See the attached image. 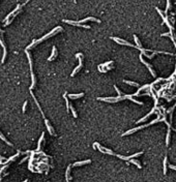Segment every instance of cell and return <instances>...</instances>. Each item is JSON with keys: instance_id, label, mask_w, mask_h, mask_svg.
Listing matches in <instances>:
<instances>
[{"instance_id": "603a6c76", "label": "cell", "mask_w": 176, "mask_h": 182, "mask_svg": "<svg viewBox=\"0 0 176 182\" xmlns=\"http://www.w3.org/2000/svg\"><path fill=\"white\" fill-rule=\"evenodd\" d=\"M169 139H170V128H168V132H167V138H166V145L167 146L169 145Z\"/></svg>"}, {"instance_id": "4316f807", "label": "cell", "mask_w": 176, "mask_h": 182, "mask_svg": "<svg viewBox=\"0 0 176 182\" xmlns=\"http://www.w3.org/2000/svg\"><path fill=\"white\" fill-rule=\"evenodd\" d=\"M115 90H116V92H117V94H118L119 96H122V92H120V90H119L116 86H115Z\"/></svg>"}, {"instance_id": "8fae6325", "label": "cell", "mask_w": 176, "mask_h": 182, "mask_svg": "<svg viewBox=\"0 0 176 182\" xmlns=\"http://www.w3.org/2000/svg\"><path fill=\"white\" fill-rule=\"evenodd\" d=\"M140 60H141V62H143V63L145 64V65H146L147 67H148V69H149V72L151 73L152 77H155V73H154V70L152 69V66H151V65H150V64H148V63H147V62H146L145 60H144V59H142V54H141V55H140Z\"/></svg>"}, {"instance_id": "52a82bcc", "label": "cell", "mask_w": 176, "mask_h": 182, "mask_svg": "<svg viewBox=\"0 0 176 182\" xmlns=\"http://www.w3.org/2000/svg\"><path fill=\"white\" fill-rule=\"evenodd\" d=\"M63 22L67 23V24H70V25H75V26H78V27H83V28H87L89 29L90 26H87V25H83V24H80L79 22H74V21H69V20H63Z\"/></svg>"}, {"instance_id": "e0dca14e", "label": "cell", "mask_w": 176, "mask_h": 182, "mask_svg": "<svg viewBox=\"0 0 176 182\" xmlns=\"http://www.w3.org/2000/svg\"><path fill=\"white\" fill-rule=\"evenodd\" d=\"M84 95V93H79V94H69V97L72 99H76V98H80Z\"/></svg>"}, {"instance_id": "484cf974", "label": "cell", "mask_w": 176, "mask_h": 182, "mask_svg": "<svg viewBox=\"0 0 176 182\" xmlns=\"http://www.w3.org/2000/svg\"><path fill=\"white\" fill-rule=\"evenodd\" d=\"M42 139H44V133H42V135L41 139H39V141H38V147H37V150H39V148H41V143H42Z\"/></svg>"}, {"instance_id": "9c48e42d", "label": "cell", "mask_w": 176, "mask_h": 182, "mask_svg": "<svg viewBox=\"0 0 176 182\" xmlns=\"http://www.w3.org/2000/svg\"><path fill=\"white\" fill-rule=\"evenodd\" d=\"M25 4V3H24ZM24 4H18V5H17V7H16V9H14V11H12V13H10V14H8V15H7V17H6V18H5V20H8V19H9V18H12V17L14 16V15H15V14L17 13V11H18V10H20V9H21V8L22 7H23V5ZM5 20H4V21H5Z\"/></svg>"}, {"instance_id": "8992f818", "label": "cell", "mask_w": 176, "mask_h": 182, "mask_svg": "<svg viewBox=\"0 0 176 182\" xmlns=\"http://www.w3.org/2000/svg\"><path fill=\"white\" fill-rule=\"evenodd\" d=\"M76 57H77V58H79V65H78V66H77V67L75 68V69H74V72L72 73V77H74V76H75L76 73H78L79 70H80L81 68H82V66H83V62H82V59H81V57H82V54H77V55H76Z\"/></svg>"}, {"instance_id": "ba28073f", "label": "cell", "mask_w": 176, "mask_h": 182, "mask_svg": "<svg viewBox=\"0 0 176 182\" xmlns=\"http://www.w3.org/2000/svg\"><path fill=\"white\" fill-rule=\"evenodd\" d=\"M113 41H115L117 44L119 45H125V46H129V47H134V48H137V47H135L133 44H130V42H127L125 41H122V39H120V38H117V37H112Z\"/></svg>"}, {"instance_id": "2e32d148", "label": "cell", "mask_w": 176, "mask_h": 182, "mask_svg": "<svg viewBox=\"0 0 176 182\" xmlns=\"http://www.w3.org/2000/svg\"><path fill=\"white\" fill-rule=\"evenodd\" d=\"M91 160L90 159H87V160H84V161H79V163H75L74 164V167H79V166H82V164H90Z\"/></svg>"}, {"instance_id": "5bb4252c", "label": "cell", "mask_w": 176, "mask_h": 182, "mask_svg": "<svg viewBox=\"0 0 176 182\" xmlns=\"http://www.w3.org/2000/svg\"><path fill=\"white\" fill-rule=\"evenodd\" d=\"M45 123H46V126H47V128H48V130H49V132L51 133V135H55V132H54V130H53V128H52V126L50 125V123H49V121L47 120V119H45Z\"/></svg>"}, {"instance_id": "cb8c5ba5", "label": "cell", "mask_w": 176, "mask_h": 182, "mask_svg": "<svg viewBox=\"0 0 176 182\" xmlns=\"http://www.w3.org/2000/svg\"><path fill=\"white\" fill-rule=\"evenodd\" d=\"M69 110L72 111V113H73L74 117L77 118V113H76V111H75V109H74V107H73V106H70V105H69Z\"/></svg>"}, {"instance_id": "83f0119b", "label": "cell", "mask_w": 176, "mask_h": 182, "mask_svg": "<svg viewBox=\"0 0 176 182\" xmlns=\"http://www.w3.org/2000/svg\"><path fill=\"white\" fill-rule=\"evenodd\" d=\"M26 106H27V101H25L23 105V113H25V111H26Z\"/></svg>"}, {"instance_id": "5b68a950", "label": "cell", "mask_w": 176, "mask_h": 182, "mask_svg": "<svg viewBox=\"0 0 176 182\" xmlns=\"http://www.w3.org/2000/svg\"><path fill=\"white\" fill-rule=\"evenodd\" d=\"M93 146H94V147H97L98 150H100L101 152H103V153H107V154H110V155H116L113 151H111L110 149H107V148H104L103 146H101V145L98 144V143H94V144H93Z\"/></svg>"}, {"instance_id": "d6986e66", "label": "cell", "mask_w": 176, "mask_h": 182, "mask_svg": "<svg viewBox=\"0 0 176 182\" xmlns=\"http://www.w3.org/2000/svg\"><path fill=\"white\" fill-rule=\"evenodd\" d=\"M0 139H1V140H3V141H4V142H5V143H6L7 145H9V146H13V144L10 143V142H8V141L6 140V138H5V136H4L3 135H2V133H1V132H0Z\"/></svg>"}, {"instance_id": "ffe728a7", "label": "cell", "mask_w": 176, "mask_h": 182, "mask_svg": "<svg viewBox=\"0 0 176 182\" xmlns=\"http://www.w3.org/2000/svg\"><path fill=\"white\" fill-rule=\"evenodd\" d=\"M130 163L134 164H136V166H137L139 169H141V168H142V167H141V164H140V163H139L138 160H136V159H130Z\"/></svg>"}, {"instance_id": "ac0fdd59", "label": "cell", "mask_w": 176, "mask_h": 182, "mask_svg": "<svg viewBox=\"0 0 176 182\" xmlns=\"http://www.w3.org/2000/svg\"><path fill=\"white\" fill-rule=\"evenodd\" d=\"M124 83L125 84H129V85H130V86H134V87H140V85H139L138 83H135V82H130V81H125L124 80Z\"/></svg>"}, {"instance_id": "3957f363", "label": "cell", "mask_w": 176, "mask_h": 182, "mask_svg": "<svg viewBox=\"0 0 176 182\" xmlns=\"http://www.w3.org/2000/svg\"><path fill=\"white\" fill-rule=\"evenodd\" d=\"M158 121H161V119L157 117V119H155V120H153L152 122H150V123H147V124H145V125H141V126H139V127H136V128H133V129H130V130H127V132H126L125 133H123L122 136H127V135H130V133H132V132H137V130L141 129V128H144V127H146V126H149V125H152V124L157 123V122H158Z\"/></svg>"}, {"instance_id": "d4e9b609", "label": "cell", "mask_w": 176, "mask_h": 182, "mask_svg": "<svg viewBox=\"0 0 176 182\" xmlns=\"http://www.w3.org/2000/svg\"><path fill=\"white\" fill-rule=\"evenodd\" d=\"M170 5H171L170 4V0H167V6H166V9H165V13L166 14H167V11H168V9L170 8Z\"/></svg>"}, {"instance_id": "4fadbf2b", "label": "cell", "mask_w": 176, "mask_h": 182, "mask_svg": "<svg viewBox=\"0 0 176 182\" xmlns=\"http://www.w3.org/2000/svg\"><path fill=\"white\" fill-rule=\"evenodd\" d=\"M90 20H92V21H94V22H97V23H100V20H97V19L93 18V17H89V18H86V19L80 20V21H79V23H80V24H83V23L87 22V21H90Z\"/></svg>"}, {"instance_id": "6da1fadb", "label": "cell", "mask_w": 176, "mask_h": 182, "mask_svg": "<svg viewBox=\"0 0 176 182\" xmlns=\"http://www.w3.org/2000/svg\"><path fill=\"white\" fill-rule=\"evenodd\" d=\"M98 100H102V101H109V102H114V101H120L122 100V99H130V100L136 102V104L138 105H143V102L142 101H138V100H135L134 98H133L132 95H123V96H118V97H100L97 98Z\"/></svg>"}, {"instance_id": "9a60e30c", "label": "cell", "mask_w": 176, "mask_h": 182, "mask_svg": "<svg viewBox=\"0 0 176 182\" xmlns=\"http://www.w3.org/2000/svg\"><path fill=\"white\" fill-rule=\"evenodd\" d=\"M56 55H57V51H56V47H53V49H52V54H51V56L48 58V60L49 61H52L53 59H54V57H55Z\"/></svg>"}, {"instance_id": "30bf717a", "label": "cell", "mask_w": 176, "mask_h": 182, "mask_svg": "<svg viewBox=\"0 0 176 182\" xmlns=\"http://www.w3.org/2000/svg\"><path fill=\"white\" fill-rule=\"evenodd\" d=\"M142 153H143V152H139V153H136V154H134V155L127 156V157H125V156H122V155H119V154H116V156L119 157V158H121V159H123V160H129V159H130V158H134V157H137V156L141 155Z\"/></svg>"}, {"instance_id": "44dd1931", "label": "cell", "mask_w": 176, "mask_h": 182, "mask_svg": "<svg viewBox=\"0 0 176 182\" xmlns=\"http://www.w3.org/2000/svg\"><path fill=\"white\" fill-rule=\"evenodd\" d=\"M164 174H167V156L164 159Z\"/></svg>"}, {"instance_id": "277c9868", "label": "cell", "mask_w": 176, "mask_h": 182, "mask_svg": "<svg viewBox=\"0 0 176 182\" xmlns=\"http://www.w3.org/2000/svg\"><path fill=\"white\" fill-rule=\"evenodd\" d=\"M26 54H27V57H28V61H29V65H30V72H31V78H32V84L30 86V89H33L35 86V77H34V73H33V70H32V59H31V56L30 54L28 53V51L26 50Z\"/></svg>"}, {"instance_id": "7402d4cb", "label": "cell", "mask_w": 176, "mask_h": 182, "mask_svg": "<svg viewBox=\"0 0 176 182\" xmlns=\"http://www.w3.org/2000/svg\"><path fill=\"white\" fill-rule=\"evenodd\" d=\"M134 39H135L136 44H137V48H138V49H140V48H142V47H141V42L139 41V39H138V37H137L136 35H134Z\"/></svg>"}, {"instance_id": "7c38bea8", "label": "cell", "mask_w": 176, "mask_h": 182, "mask_svg": "<svg viewBox=\"0 0 176 182\" xmlns=\"http://www.w3.org/2000/svg\"><path fill=\"white\" fill-rule=\"evenodd\" d=\"M1 31V30H0ZM0 45L2 46V48H3V57H2V63L4 62V60H5V57H6V47H5V45H4V42H3V41H2V38H1V36H0Z\"/></svg>"}, {"instance_id": "f1b7e54d", "label": "cell", "mask_w": 176, "mask_h": 182, "mask_svg": "<svg viewBox=\"0 0 176 182\" xmlns=\"http://www.w3.org/2000/svg\"><path fill=\"white\" fill-rule=\"evenodd\" d=\"M169 167H170V168H171V169H172V170H175V171H176V167H175V166H172V164H170V166H169Z\"/></svg>"}, {"instance_id": "7a4b0ae2", "label": "cell", "mask_w": 176, "mask_h": 182, "mask_svg": "<svg viewBox=\"0 0 176 182\" xmlns=\"http://www.w3.org/2000/svg\"><path fill=\"white\" fill-rule=\"evenodd\" d=\"M60 30H62V28H61V27H59V26H58V27H56L55 29H53V30L51 31L50 33H48V34H46V35H45V36H42V38L37 39V41H32V44H30V45H29V46H28V47H27V49H26V50H28V49H31V48H33V47H34L35 45H37V44H39V42H41V41H45V39H47V38L51 37V36H52V35H54V34H55L56 32H57V31H60Z\"/></svg>"}]
</instances>
